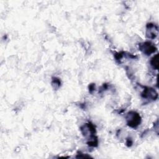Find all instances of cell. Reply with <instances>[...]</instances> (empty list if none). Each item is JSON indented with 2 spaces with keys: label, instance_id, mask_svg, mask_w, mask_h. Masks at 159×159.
<instances>
[{
  "label": "cell",
  "instance_id": "obj_1",
  "mask_svg": "<svg viewBox=\"0 0 159 159\" xmlns=\"http://www.w3.org/2000/svg\"><path fill=\"white\" fill-rule=\"evenodd\" d=\"M128 125L130 127H135L137 126L140 122V116L134 112H130L128 114Z\"/></svg>",
  "mask_w": 159,
  "mask_h": 159
},
{
  "label": "cell",
  "instance_id": "obj_2",
  "mask_svg": "<svg viewBox=\"0 0 159 159\" xmlns=\"http://www.w3.org/2000/svg\"><path fill=\"white\" fill-rule=\"evenodd\" d=\"M142 50H143V52L147 55H150L153 52H155L156 48L155 46L152 45L150 42H145L142 45L141 47Z\"/></svg>",
  "mask_w": 159,
  "mask_h": 159
},
{
  "label": "cell",
  "instance_id": "obj_3",
  "mask_svg": "<svg viewBox=\"0 0 159 159\" xmlns=\"http://www.w3.org/2000/svg\"><path fill=\"white\" fill-rule=\"evenodd\" d=\"M151 65L152 66L155 68V69H158V54H157L156 55H155L151 60Z\"/></svg>",
  "mask_w": 159,
  "mask_h": 159
}]
</instances>
